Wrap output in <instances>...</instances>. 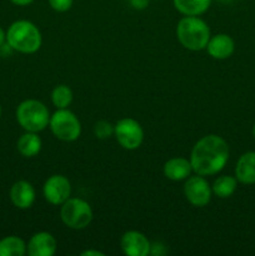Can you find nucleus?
<instances>
[{
    "instance_id": "1",
    "label": "nucleus",
    "mask_w": 255,
    "mask_h": 256,
    "mask_svg": "<svg viewBox=\"0 0 255 256\" xmlns=\"http://www.w3.org/2000/svg\"><path fill=\"white\" fill-rule=\"evenodd\" d=\"M229 160V146L222 136L210 134L198 140L190 154L192 172L202 176L215 175Z\"/></svg>"
},
{
    "instance_id": "2",
    "label": "nucleus",
    "mask_w": 255,
    "mask_h": 256,
    "mask_svg": "<svg viewBox=\"0 0 255 256\" xmlns=\"http://www.w3.org/2000/svg\"><path fill=\"white\" fill-rule=\"evenodd\" d=\"M6 42L12 49L22 54H32L40 49L42 42V32L29 20H18L9 26Z\"/></svg>"
},
{
    "instance_id": "3",
    "label": "nucleus",
    "mask_w": 255,
    "mask_h": 256,
    "mask_svg": "<svg viewBox=\"0 0 255 256\" xmlns=\"http://www.w3.org/2000/svg\"><path fill=\"white\" fill-rule=\"evenodd\" d=\"M176 36L185 49L199 52L206 48L210 39V29L199 16H184L178 22Z\"/></svg>"
},
{
    "instance_id": "4",
    "label": "nucleus",
    "mask_w": 255,
    "mask_h": 256,
    "mask_svg": "<svg viewBox=\"0 0 255 256\" xmlns=\"http://www.w3.org/2000/svg\"><path fill=\"white\" fill-rule=\"evenodd\" d=\"M16 120L26 132H39L49 125V110L39 100H24L16 109Z\"/></svg>"
},
{
    "instance_id": "5",
    "label": "nucleus",
    "mask_w": 255,
    "mask_h": 256,
    "mask_svg": "<svg viewBox=\"0 0 255 256\" xmlns=\"http://www.w3.org/2000/svg\"><path fill=\"white\" fill-rule=\"evenodd\" d=\"M60 218L70 229H85L92 220V206L80 198H69L64 204H62Z\"/></svg>"
},
{
    "instance_id": "6",
    "label": "nucleus",
    "mask_w": 255,
    "mask_h": 256,
    "mask_svg": "<svg viewBox=\"0 0 255 256\" xmlns=\"http://www.w3.org/2000/svg\"><path fill=\"white\" fill-rule=\"evenodd\" d=\"M49 126L56 139L62 142H75L82 134V124L72 112L66 109H58L50 116Z\"/></svg>"
},
{
    "instance_id": "7",
    "label": "nucleus",
    "mask_w": 255,
    "mask_h": 256,
    "mask_svg": "<svg viewBox=\"0 0 255 256\" xmlns=\"http://www.w3.org/2000/svg\"><path fill=\"white\" fill-rule=\"evenodd\" d=\"M114 135L120 146L126 150H135L142 144L144 130L142 125L132 118H124L114 125Z\"/></svg>"
},
{
    "instance_id": "8",
    "label": "nucleus",
    "mask_w": 255,
    "mask_h": 256,
    "mask_svg": "<svg viewBox=\"0 0 255 256\" xmlns=\"http://www.w3.org/2000/svg\"><path fill=\"white\" fill-rule=\"evenodd\" d=\"M212 190L208 180L202 175L189 176L184 184V195L188 202L196 208L208 205L212 200Z\"/></svg>"
},
{
    "instance_id": "9",
    "label": "nucleus",
    "mask_w": 255,
    "mask_h": 256,
    "mask_svg": "<svg viewBox=\"0 0 255 256\" xmlns=\"http://www.w3.org/2000/svg\"><path fill=\"white\" fill-rule=\"evenodd\" d=\"M45 200L52 205H62L72 194V184L64 175H52L42 186Z\"/></svg>"
},
{
    "instance_id": "10",
    "label": "nucleus",
    "mask_w": 255,
    "mask_h": 256,
    "mask_svg": "<svg viewBox=\"0 0 255 256\" xmlns=\"http://www.w3.org/2000/svg\"><path fill=\"white\" fill-rule=\"evenodd\" d=\"M152 242L142 232L130 230L122 234L120 240V248L128 256H146L150 254Z\"/></svg>"
},
{
    "instance_id": "11",
    "label": "nucleus",
    "mask_w": 255,
    "mask_h": 256,
    "mask_svg": "<svg viewBox=\"0 0 255 256\" xmlns=\"http://www.w3.org/2000/svg\"><path fill=\"white\" fill-rule=\"evenodd\" d=\"M56 240L50 232H40L32 236L26 246L30 256H52L56 252Z\"/></svg>"
},
{
    "instance_id": "12",
    "label": "nucleus",
    "mask_w": 255,
    "mask_h": 256,
    "mask_svg": "<svg viewBox=\"0 0 255 256\" xmlns=\"http://www.w3.org/2000/svg\"><path fill=\"white\" fill-rule=\"evenodd\" d=\"M35 198H36V194H35L34 186L26 180H19L10 189V200L18 209L24 210L32 208Z\"/></svg>"
},
{
    "instance_id": "13",
    "label": "nucleus",
    "mask_w": 255,
    "mask_h": 256,
    "mask_svg": "<svg viewBox=\"0 0 255 256\" xmlns=\"http://www.w3.org/2000/svg\"><path fill=\"white\" fill-rule=\"evenodd\" d=\"M208 54L218 60L228 59L235 50V42L232 38L228 34H216L210 36L206 45Z\"/></svg>"
},
{
    "instance_id": "14",
    "label": "nucleus",
    "mask_w": 255,
    "mask_h": 256,
    "mask_svg": "<svg viewBox=\"0 0 255 256\" xmlns=\"http://www.w3.org/2000/svg\"><path fill=\"white\" fill-rule=\"evenodd\" d=\"M164 175L172 182H182L186 180L192 172L190 160L185 158H172L168 160L162 168Z\"/></svg>"
},
{
    "instance_id": "15",
    "label": "nucleus",
    "mask_w": 255,
    "mask_h": 256,
    "mask_svg": "<svg viewBox=\"0 0 255 256\" xmlns=\"http://www.w3.org/2000/svg\"><path fill=\"white\" fill-rule=\"evenodd\" d=\"M235 178L242 184H255V152H248L239 158L235 166Z\"/></svg>"
},
{
    "instance_id": "16",
    "label": "nucleus",
    "mask_w": 255,
    "mask_h": 256,
    "mask_svg": "<svg viewBox=\"0 0 255 256\" xmlns=\"http://www.w3.org/2000/svg\"><path fill=\"white\" fill-rule=\"evenodd\" d=\"M42 142L40 136H38L36 132H26L22 134L18 140V152L25 158H32L38 155L42 150Z\"/></svg>"
},
{
    "instance_id": "17",
    "label": "nucleus",
    "mask_w": 255,
    "mask_h": 256,
    "mask_svg": "<svg viewBox=\"0 0 255 256\" xmlns=\"http://www.w3.org/2000/svg\"><path fill=\"white\" fill-rule=\"evenodd\" d=\"M175 9L185 16H199L209 9L212 0H172Z\"/></svg>"
},
{
    "instance_id": "18",
    "label": "nucleus",
    "mask_w": 255,
    "mask_h": 256,
    "mask_svg": "<svg viewBox=\"0 0 255 256\" xmlns=\"http://www.w3.org/2000/svg\"><path fill=\"white\" fill-rule=\"evenodd\" d=\"M238 188L236 178L230 176V175H222L219 176L212 184V190L218 198L220 199H228L235 192Z\"/></svg>"
},
{
    "instance_id": "19",
    "label": "nucleus",
    "mask_w": 255,
    "mask_h": 256,
    "mask_svg": "<svg viewBox=\"0 0 255 256\" xmlns=\"http://www.w3.org/2000/svg\"><path fill=\"white\" fill-rule=\"evenodd\" d=\"M26 252V244L18 236H6L0 240V256H22Z\"/></svg>"
},
{
    "instance_id": "20",
    "label": "nucleus",
    "mask_w": 255,
    "mask_h": 256,
    "mask_svg": "<svg viewBox=\"0 0 255 256\" xmlns=\"http://www.w3.org/2000/svg\"><path fill=\"white\" fill-rule=\"evenodd\" d=\"M72 102V92L68 85H58L52 92V102L58 109H66Z\"/></svg>"
},
{
    "instance_id": "21",
    "label": "nucleus",
    "mask_w": 255,
    "mask_h": 256,
    "mask_svg": "<svg viewBox=\"0 0 255 256\" xmlns=\"http://www.w3.org/2000/svg\"><path fill=\"white\" fill-rule=\"evenodd\" d=\"M94 134L98 139H108L114 135V125L106 120H99L94 126Z\"/></svg>"
},
{
    "instance_id": "22",
    "label": "nucleus",
    "mask_w": 255,
    "mask_h": 256,
    "mask_svg": "<svg viewBox=\"0 0 255 256\" xmlns=\"http://www.w3.org/2000/svg\"><path fill=\"white\" fill-rule=\"evenodd\" d=\"M48 2H49V5L52 6V9H54L55 12H65L68 10H70L74 0H48Z\"/></svg>"
},
{
    "instance_id": "23",
    "label": "nucleus",
    "mask_w": 255,
    "mask_h": 256,
    "mask_svg": "<svg viewBox=\"0 0 255 256\" xmlns=\"http://www.w3.org/2000/svg\"><path fill=\"white\" fill-rule=\"evenodd\" d=\"M130 5H132L134 9L142 10L149 5V0H129Z\"/></svg>"
},
{
    "instance_id": "24",
    "label": "nucleus",
    "mask_w": 255,
    "mask_h": 256,
    "mask_svg": "<svg viewBox=\"0 0 255 256\" xmlns=\"http://www.w3.org/2000/svg\"><path fill=\"white\" fill-rule=\"evenodd\" d=\"M82 256H104L105 254L102 252H98V250H85V252H82Z\"/></svg>"
},
{
    "instance_id": "25",
    "label": "nucleus",
    "mask_w": 255,
    "mask_h": 256,
    "mask_svg": "<svg viewBox=\"0 0 255 256\" xmlns=\"http://www.w3.org/2000/svg\"><path fill=\"white\" fill-rule=\"evenodd\" d=\"M9 2H12V4L18 5V6H26V5L32 4L34 0H9Z\"/></svg>"
},
{
    "instance_id": "26",
    "label": "nucleus",
    "mask_w": 255,
    "mask_h": 256,
    "mask_svg": "<svg viewBox=\"0 0 255 256\" xmlns=\"http://www.w3.org/2000/svg\"><path fill=\"white\" fill-rule=\"evenodd\" d=\"M5 40H6V34H5L4 30L0 28V46H2V44H4Z\"/></svg>"
},
{
    "instance_id": "27",
    "label": "nucleus",
    "mask_w": 255,
    "mask_h": 256,
    "mask_svg": "<svg viewBox=\"0 0 255 256\" xmlns=\"http://www.w3.org/2000/svg\"><path fill=\"white\" fill-rule=\"evenodd\" d=\"M252 135H254V138H255V125H254V128H252Z\"/></svg>"
},
{
    "instance_id": "28",
    "label": "nucleus",
    "mask_w": 255,
    "mask_h": 256,
    "mask_svg": "<svg viewBox=\"0 0 255 256\" xmlns=\"http://www.w3.org/2000/svg\"><path fill=\"white\" fill-rule=\"evenodd\" d=\"M0 116H2V105H0Z\"/></svg>"
},
{
    "instance_id": "29",
    "label": "nucleus",
    "mask_w": 255,
    "mask_h": 256,
    "mask_svg": "<svg viewBox=\"0 0 255 256\" xmlns=\"http://www.w3.org/2000/svg\"><path fill=\"white\" fill-rule=\"evenodd\" d=\"M222 2H228V0H222Z\"/></svg>"
}]
</instances>
